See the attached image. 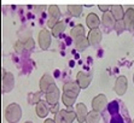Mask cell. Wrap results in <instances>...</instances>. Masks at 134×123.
<instances>
[{
	"label": "cell",
	"mask_w": 134,
	"mask_h": 123,
	"mask_svg": "<svg viewBox=\"0 0 134 123\" xmlns=\"http://www.w3.org/2000/svg\"><path fill=\"white\" fill-rule=\"evenodd\" d=\"M123 106H125V105L122 104V103H120L119 100H112L111 103L108 104L105 110L109 116H114V115H116V114H120V111L123 109Z\"/></svg>",
	"instance_id": "obj_9"
},
{
	"label": "cell",
	"mask_w": 134,
	"mask_h": 123,
	"mask_svg": "<svg viewBox=\"0 0 134 123\" xmlns=\"http://www.w3.org/2000/svg\"><path fill=\"white\" fill-rule=\"evenodd\" d=\"M132 123H134V120H133V121H132Z\"/></svg>",
	"instance_id": "obj_38"
},
{
	"label": "cell",
	"mask_w": 134,
	"mask_h": 123,
	"mask_svg": "<svg viewBox=\"0 0 134 123\" xmlns=\"http://www.w3.org/2000/svg\"><path fill=\"white\" fill-rule=\"evenodd\" d=\"M100 112L96 110H92L88 112L87 117H86V123H99L100 122Z\"/></svg>",
	"instance_id": "obj_20"
},
{
	"label": "cell",
	"mask_w": 134,
	"mask_h": 123,
	"mask_svg": "<svg viewBox=\"0 0 134 123\" xmlns=\"http://www.w3.org/2000/svg\"><path fill=\"white\" fill-rule=\"evenodd\" d=\"M24 48H25V47H24V43H23L22 41H17V42H16V45H15V49H16V52L21 53Z\"/></svg>",
	"instance_id": "obj_30"
},
{
	"label": "cell",
	"mask_w": 134,
	"mask_h": 123,
	"mask_svg": "<svg viewBox=\"0 0 134 123\" xmlns=\"http://www.w3.org/2000/svg\"><path fill=\"white\" fill-rule=\"evenodd\" d=\"M39 45L41 49H47L51 45V33L47 29H41L39 33Z\"/></svg>",
	"instance_id": "obj_6"
},
{
	"label": "cell",
	"mask_w": 134,
	"mask_h": 123,
	"mask_svg": "<svg viewBox=\"0 0 134 123\" xmlns=\"http://www.w3.org/2000/svg\"><path fill=\"white\" fill-rule=\"evenodd\" d=\"M68 11L72 17H79L82 13V6H80V5H69Z\"/></svg>",
	"instance_id": "obj_23"
},
{
	"label": "cell",
	"mask_w": 134,
	"mask_h": 123,
	"mask_svg": "<svg viewBox=\"0 0 134 123\" xmlns=\"http://www.w3.org/2000/svg\"><path fill=\"white\" fill-rule=\"evenodd\" d=\"M127 87H128V81H127V77L121 75V76L117 77V80L115 82V92L117 96H123L127 91Z\"/></svg>",
	"instance_id": "obj_5"
},
{
	"label": "cell",
	"mask_w": 134,
	"mask_h": 123,
	"mask_svg": "<svg viewBox=\"0 0 134 123\" xmlns=\"http://www.w3.org/2000/svg\"><path fill=\"white\" fill-rule=\"evenodd\" d=\"M58 23V19H56V18H52V17H50L48 18V22H47V24H48V27L50 28H53L54 25Z\"/></svg>",
	"instance_id": "obj_32"
},
{
	"label": "cell",
	"mask_w": 134,
	"mask_h": 123,
	"mask_svg": "<svg viewBox=\"0 0 134 123\" xmlns=\"http://www.w3.org/2000/svg\"><path fill=\"white\" fill-rule=\"evenodd\" d=\"M88 45H90L88 37H85V35L75 39V47H76L79 51H85V49L88 47Z\"/></svg>",
	"instance_id": "obj_17"
},
{
	"label": "cell",
	"mask_w": 134,
	"mask_h": 123,
	"mask_svg": "<svg viewBox=\"0 0 134 123\" xmlns=\"http://www.w3.org/2000/svg\"><path fill=\"white\" fill-rule=\"evenodd\" d=\"M50 111L52 112V114H57L58 111H59V106H58V104H54V105H51V109Z\"/></svg>",
	"instance_id": "obj_33"
},
{
	"label": "cell",
	"mask_w": 134,
	"mask_h": 123,
	"mask_svg": "<svg viewBox=\"0 0 134 123\" xmlns=\"http://www.w3.org/2000/svg\"><path fill=\"white\" fill-rule=\"evenodd\" d=\"M62 100H63V104L65 105V106H72V104L75 103L76 98H71V97H68V96H65V94H63Z\"/></svg>",
	"instance_id": "obj_28"
},
{
	"label": "cell",
	"mask_w": 134,
	"mask_h": 123,
	"mask_svg": "<svg viewBox=\"0 0 134 123\" xmlns=\"http://www.w3.org/2000/svg\"><path fill=\"white\" fill-rule=\"evenodd\" d=\"M45 123H56V122H54L53 120H50V118H47V120L45 121Z\"/></svg>",
	"instance_id": "obj_35"
},
{
	"label": "cell",
	"mask_w": 134,
	"mask_h": 123,
	"mask_svg": "<svg viewBox=\"0 0 134 123\" xmlns=\"http://www.w3.org/2000/svg\"><path fill=\"white\" fill-rule=\"evenodd\" d=\"M123 22L126 24V29L127 30H134V9L129 7L125 12V17H123Z\"/></svg>",
	"instance_id": "obj_8"
},
{
	"label": "cell",
	"mask_w": 134,
	"mask_h": 123,
	"mask_svg": "<svg viewBox=\"0 0 134 123\" xmlns=\"http://www.w3.org/2000/svg\"><path fill=\"white\" fill-rule=\"evenodd\" d=\"M129 122H131L129 118L126 116L123 117L121 112L114 115V116H110V120L108 121V123H129Z\"/></svg>",
	"instance_id": "obj_19"
},
{
	"label": "cell",
	"mask_w": 134,
	"mask_h": 123,
	"mask_svg": "<svg viewBox=\"0 0 134 123\" xmlns=\"http://www.w3.org/2000/svg\"><path fill=\"white\" fill-rule=\"evenodd\" d=\"M70 35H71L74 39L85 35V28H83V25H81V24L75 25V27L71 29V31H70Z\"/></svg>",
	"instance_id": "obj_22"
},
{
	"label": "cell",
	"mask_w": 134,
	"mask_h": 123,
	"mask_svg": "<svg viewBox=\"0 0 134 123\" xmlns=\"http://www.w3.org/2000/svg\"><path fill=\"white\" fill-rule=\"evenodd\" d=\"M45 97H46V102L50 105L58 104V100H59V98H60V93H59L58 87L56 86V83L51 85L50 88L47 89L46 93H45Z\"/></svg>",
	"instance_id": "obj_2"
},
{
	"label": "cell",
	"mask_w": 134,
	"mask_h": 123,
	"mask_svg": "<svg viewBox=\"0 0 134 123\" xmlns=\"http://www.w3.org/2000/svg\"><path fill=\"white\" fill-rule=\"evenodd\" d=\"M25 123H33V122H25Z\"/></svg>",
	"instance_id": "obj_37"
},
{
	"label": "cell",
	"mask_w": 134,
	"mask_h": 123,
	"mask_svg": "<svg viewBox=\"0 0 134 123\" xmlns=\"http://www.w3.org/2000/svg\"><path fill=\"white\" fill-rule=\"evenodd\" d=\"M48 15H50V17H52V18L59 19L60 11H59V9H58V6H57V5H51V6H48Z\"/></svg>",
	"instance_id": "obj_24"
},
{
	"label": "cell",
	"mask_w": 134,
	"mask_h": 123,
	"mask_svg": "<svg viewBox=\"0 0 134 123\" xmlns=\"http://www.w3.org/2000/svg\"><path fill=\"white\" fill-rule=\"evenodd\" d=\"M15 85V79L11 72H4L3 74V93H9L12 91Z\"/></svg>",
	"instance_id": "obj_7"
},
{
	"label": "cell",
	"mask_w": 134,
	"mask_h": 123,
	"mask_svg": "<svg viewBox=\"0 0 134 123\" xmlns=\"http://www.w3.org/2000/svg\"><path fill=\"white\" fill-rule=\"evenodd\" d=\"M63 112H64V117H65L66 123H72L75 118L77 117V116H76V112H74V111H65V110H63Z\"/></svg>",
	"instance_id": "obj_25"
},
{
	"label": "cell",
	"mask_w": 134,
	"mask_h": 123,
	"mask_svg": "<svg viewBox=\"0 0 134 123\" xmlns=\"http://www.w3.org/2000/svg\"><path fill=\"white\" fill-rule=\"evenodd\" d=\"M88 115V111H87V108H86V105L80 103V104L76 105V120L79 121L80 123H83L86 122V117Z\"/></svg>",
	"instance_id": "obj_12"
},
{
	"label": "cell",
	"mask_w": 134,
	"mask_h": 123,
	"mask_svg": "<svg viewBox=\"0 0 134 123\" xmlns=\"http://www.w3.org/2000/svg\"><path fill=\"white\" fill-rule=\"evenodd\" d=\"M88 41H90V45L92 46H96L102 41V31L99 29H91L90 34H88Z\"/></svg>",
	"instance_id": "obj_13"
},
{
	"label": "cell",
	"mask_w": 134,
	"mask_h": 123,
	"mask_svg": "<svg viewBox=\"0 0 134 123\" xmlns=\"http://www.w3.org/2000/svg\"><path fill=\"white\" fill-rule=\"evenodd\" d=\"M54 122H56V123H66L63 110H59L56 115H54Z\"/></svg>",
	"instance_id": "obj_27"
},
{
	"label": "cell",
	"mask_w": 134,
	"mask_h": 123,
	"mask_svg": "<svg viewBox=\"0 0 134 123\" xmlns=\"http://www.w3.org/2000/svg\"><path fill=\"white\" fill-rule=\"evenodd\" d=\"M91 81H92V77H91V75L86 74V72H82V71H80V72H77V75H76V82L79 83V86L81 87L82 89L87 88V87L90 86Z\"/></svg>",
	"instance_id": "obj_10"
},
{
	"label": "cell",
	"mask_w": 134,
	"mask_h": 123,
	"mask_svg": "<svg viewBox=\"0 0 134 123\" xmlns=\"http://www.w3.org/2000/svg\"><path fill=\"white\" fill-rule=\"evenodd\" d=\"M48 103L47 102H44V100H40V102L36 104V108H35V110H36V115L39 117H41V118H44V117L47 116V114H48V111H50V108H48Z\"/></svg>",
	"instance_id": "obj_14"
},
{
	"label": "cell",
	"mask_w": 134,
	"mask_h": 123,
	"mask_svg": "<svg viewBox=\"0 0 134 123\" xmlns=\"http://www.w3.org/2000/svg\"><path fill=\"white\" fill-rule=\"evenodd\" d=\"M99 10H102V11H104V12H106V11H109L110 10V6H108V5H99Z\"/></svg>",
	"instance_id": "obj_34"
},
{
	"label": "cell",
	"mask_w": 134,
	"mask_h": 123,
	"mask_svg": "<svg viewBox=\"0 0 134 123\" xmlns=\"http://www.w3.org/2000/svg\"><path fill=\"white\" fill-rule=\"evenodd\" d=\"M53 83H54V81H53V79L50 75H44L40 80V91L46 93V91L50 88V86L53 85Z\"/></svg>",
	"instance_id": "obj_16"
},
{
	"label": "cell",
	"mask_w": 134,
	"mask_h": 123,
	"mask_svg": "<svg viewBox=\"0 0 134 123\" xmlns=\"http://www.w3.org/2000/svg\"><path fill=\"white\" fill-rule=\"evenodd\" d=\"M115 30L117 31V34H121V33H123L125 30H127V29H126V24H125V22H123V19H121V21H116Z\"/></svg>",
	"instance_id": "obj_26"
},
{
	"label": "cell",
	"mask_w": 134,
	"mask_h": 123,
	"mask_svg": "<svg viewBox=\"0 0 134 123\" xmlns=\"http://www.w3.org/2000/svg\"><path fill=\"white\" fill-rule=\"evenodd\" d=\"M24 47L25 49H33L35 47V42L33 39H28V40L24 42Z\"/></svg>",
	"instance_id": "obj_29"
},
{
	"label": "cell",
	"mask_w": 134,
	"mask_h": 123,
	"mask_svg": "<svg viewBox=\"0 0 134 123\" xmlns=\"http://www.w3.org/2000/svg\"><path fill=\"white\" fill-rule=\"evenodd\" d=\"M81 87L79 86L77 82H66L63 86V94H65L71 98H77Z\"/></svg>",
	"instance_id": "obj_3"
},
{
	"label": "cell",
	"mask_w": 134,
	"mask_h": 123,
	"mask_svg": "<svg viewBox=\"0 0 134 123\" xmlns=\"http://www.w3.org/2000/svg\"><path fill=\"white\" fill-rule=\"evenodd\" d=\"M42 93H44V92L41 91V92H39V93H36V94H34V99H31V100H29V102H30L31 104H33V103H36V104H37V103L40 102V97L42 96Z\"/></svg>",
	"instance_id": "obj_31"
},
{
	"label": "cell",
	"mask_w": 134,
	"mask_h": 123,
	"mask_svg": "<svg viewBox=\"0 0 134 123\" xmlns=\"http://www.w3.org/2000/svg\"><path fill=\"white\" fill-rule=\"evenodd\" d=\"M110 10H111V13H112V16L115 17L116 21L123 19L126 11H123V7H122L121 5H112V6L110 7Z\"/></svg>",
	"instance_id": "obj_18"
},
{
	"label": "cell",
	"mask_w": 134,
	"mask_h": 123,
	"mask_svg": "<svg viewBox=\"0 0 134 123\" xmlns=\"http://www.w3.org/2000/svg\"><path fill=\"white\" fill-rule=\"evenodd\" d=\"M102 24H103L106 29L115 28L116 19H115V17L112 16L111 11H106V12L103 13V17H102Z\"/></svg>",
	"instance_id": "obj_11"
},
{
	"label": "cell",
	"mask_w": 134,
	"mask_h": 123,
	"mask_svg": "<svg viewBox=\"0 0 134 123\" xmlns=\"http://www.w3.org/2000/svg\"><path fill=\"white\" fill-rule=\"evenodd\" d=\"M86 23H87L90 29H97L100 24V19L96 13H90L86 18Z\"/></svg>",
	"instance_id": "obj_15"
},
{
	"label": "cell",
	"mask_w": 134,
	"mask_h": 123,
	"mask_svg": "<svg viewBox=\"0 0 134 123\" xmlns=\"http://www.w3.org/2000/svg\"><path fill=\"white\" fill-rule=\"evenodd\" d=\"M5 117H6V121L10 123H17L21 117H22V110H21V106L18 104H10L9 106L5 110Z\"/></svg>",
	"instance_id": "obj_1"
},
{
	"label": "cell",
	"mask_w": 134,
	"mask_h": 123,
	"mask_svg": "<svg viewBox=\"0 0 134 123\" xmlns=\"http://www.w3.org/2000/svg\"><path fill=\"white\" fill-rule=\"evenodd\" d=\"M64 30H65V23L64 22H58L54 27L52 28V34L53 36H59L62 33H64Z\"/></svg>",
	"instance_id": "obj_21"
},
{
	"label": "cell",
	"mask_w": 134,
	"mask_h": 123,
	"mask_svg": "<svg viewBox=\"0 0 134 123\" xmlns=\"http://www.w3.org/2000/svg\"><path fill=\"white\" fill-rule=\"evenodd\" d=\"M133 82H134V75H133Z\"/></svg>",
	"instance_id": "obj_36"
},
{
	"label": "cell",
	"mask_w": 134,
	"mask_h": 123,
	"mask_svg": "<svg viewBox=\"0 0 134 123\" xmlns=\"http://www.w3.org/2000/svg\"><path fill=\"white\" fill-rule=\"evenodd\" d=\"M108 99L104 94H99L92 100V110H96L98 112H103L108 106Z\"/></svg>",
	"instance_id": "obj_4"
}]
</instances>
